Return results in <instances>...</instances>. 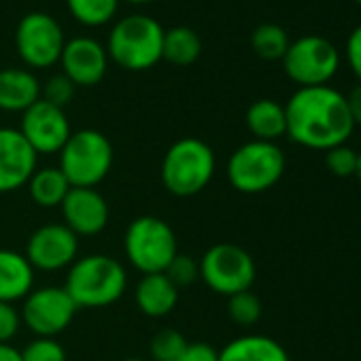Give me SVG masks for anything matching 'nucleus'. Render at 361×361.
<instances>
[{
    "label": "nucleus",
    "mask_w": 361,
    "mask_h": 361,
    "mask_svg": "<svg viewBox=\"0 0 361 361\" xmlns=\"http://www.w3.org/2000/svg\"><path fill=\"white\" fill-rule=\"evenodd\" d=\"M287 136L312 151L346 145L355 130L346 96L331 85L298 87L285 104Z\"/></svg>",
    "instance_id": "nucleus-1"
},
{
    "label": "nucleus",
    "mask_w": 361,
    "mask_h": 361,
    "mask_svg": "<svg viewBox=\"0 0 361 361\" xmlns=\"http://www.w3.org/2000/svg\"><path fill=\"white\" fill-rule=\"evenodd\" d=\"M128 287V272L117 257L92 253L77 257L66 270L64 289L77 308H104L115 304Z\"/></svg>",
    "instance_id": "nucleus-2"
},
{
    "label": "nucleus",
    "mask_w": 361,
    "mask_h": 361,
    "mask_svg": "<svg viewBox=\"0 0 361 361\" xmlns=\"http://www.w3.org/2000/svg\"><path fill=\"white\" fill-rule=\"evenodd\" d=\"M217 170V157L202 138L174 140L161 159V185L176 198H192L209 188Z\"/></svg>",
    "instance_id": "nucleus-3"
},
{
    "label": "nucleus",
    "mask_w": 361,
    "mask_h": 361,
    "mask_svg": "<svg viewBox=\"0 0 361 361\" xmlns=\"http://www.w3.org/2000/svg\"><path fill=\"white\" fill-rule=\"evenodd\" d=\"M164 28L151 16L121 18L109 32L106 54L117 66L130 73L153 68L161 60Z\"/></svg>",
    "instance_id": "nucleus-4"
},
{
    "label": "nucleus",
    "mask_w": 361,
    "mask_h": 361,
    "mask_svg": "<svg viewBox=\"0 0 361 361\" xmlns=\"http://www.w3.org/2000/svg\"><path fill=\"white\" fill-rule=\"evenodd\" d=\"M58 155V168L71 188H98L109 176L115 159L111 140L94 128L73 132Z\"/></svg>",
    "instance_id": "nucleus-5"
},
{
    "label": "nucleus",
    "mask_w": 361,
    "mask_h": 361,
    "mask_svg": "<svg viewBox=\"0 0 361 361\" xmlns=\"http://www.w3.org/2000/svg\"><path fill=\"white\" fill-rule=\"evenodd\" d=\"M285 153L276 142L249 140L230 155L226 172L236 192L255 196L279 183L285 174Z\"/></svg>",
    "instance_id": "nucleus-6"
},
{
    "label": "nucleus",
    "mask_w": 361,
    "mask_h": 361,
    "mask_svg": "<svg viewBox=\"0 0 361 361\" xmlns=\"http://www.w3.org/2000/svg\"><path fill=\"white\" fill-rule=\"evenodd\" d=\"M123 251L130 266L140 274H159L176 257L178 243L168 221L155 215H140L126 230Z\"/></svg>",
    "instance_id": "nucleus-7"
},
{
    "label": "nucleus",
    "mask_w": 361,
    "mask_h": 361,
    "mask_svg": "<svg viewBox=\"0 0 361 361\" xmlns=\"http://www.w3.org/2000/svg\"><path fill=\"white\" fill-rule=\"evenodd\" d=\"M285 75L300 87L329 85L336 77L342 56L338 47L319 35H306L289 43L283 56Z\"/></svg>",
    "instance_id": "nucleus-8"
},
{
    "label": "nucleus",
    "mask_w": 361,
    "mask_h": 361,
    "mask_svg": "<svg viewBox=\"0 0 361 361\" xmlns=\"http://www.w3.org/2000/svg\"><path fill=\"white\" fill-rule=\"evenodd\" d=\"M200 279L219 295H234L249 291L255 283L257 268L249 251L232 243L213 245L198 262Z\"/></svg>",
    "instance_id": "nucleus-9"
},
{
    "label": "nucleus",
    "mask_w": 361,
    "mask_h": 361,
    "mask_svg": "<svg viewBox=\"0 0 361 361\" xmlns=\"http://www.w3.org/2000/svg\"><path fill=\"white\" fill-rule=\"evenodd\" d=\"M64 32L56 18L43 11L24 16L16 30V47L26 66L45 71L60 62L64 49Z\"/></svg>",
    "instance_id": "nucleus-10"
},
{
    "label": "nucleus",
    "mask_w": 361,
    "mask_h": 361,
    "mask_svg": "<svg viewBox=\"0 0 361 361\" xmlns=\"http://www.w3.org/2000/svg\"><path fill=\"white\" fill-rule=\"evenodd\" d=\"M77 304L64 287H39L22 300V325L37 338H56L62 334L77 314Z\"/></svg>",
    "instance_id": "nucleus-11"
},
{
    "label": "nucleus",
    "mask_w": 361,
    "mask_h": 361,
    "mask_svg": "<svg viewBox=\"0 0 361 361\" xmlns=\"http://www.w3.org/2000/svg\"><path fill=\"white\" fill-rule=\"evenodd\" d=\"M18 130L37 155L60 153V149L73 134L66 111L43 98H39L30 109L22 113Z\"/></svg>",
    "instance_id": "nucleus-12"
},
{
    "label": "nucleus",
    "mask_w": 361,
    "mask_h": 361,
    "mask_svg": "<svg viewBox=\"0 0 361 361\" xmlns=\"http://www.w3.org/2000/svg\"><path fill=\"white\" fill-rule=\"evenodd\" d=\"M24 255L35 270H68L79 257V236L64 224H45L30 234Z\"/></svg>",
    "instance_id": "nucleus-13"
},
{
    "label": "nucleus",
    "mask_w": 361,
    "mask_h": 361,
    "mask_svg": "<svg viewBox=\"0 0 361 361\" xmlns=\"http://www.w3.org/2000/svg\"><path fill=\"white\" fill-rule=\"evenodd\" d=\"M62 73L77 87L98 85L109 71L106 47L94 37H75L64 43L60 56Z\"/></svg>",
    "instance_id": "nucleus-14"
},
{
    "label": "nucleus",
    "mask_w": 361,
    "mask_h": 361,
    "mask_svg": "<svg viewBox=\"0 0 361 361\" xmlns=\"http://www.w3.org/2000/svg\"><path fill=\"white\" fill-rule=\"evenodd\" d=\"M62 224L81 236H96L109 226V202L96 188H71L60 204Z\"/></svg>",
    "instance_id": "nucleus-15"
},
{
    "label": "nucleus",
    "mask_w": 361,
    "mask_h": 361,
    "mask_svg": "<svg viewBox=\"0 0 361 361\" xmlns=\"http://www.w3.org/2000/svg\"><path fill=\"white\" fill-rule=\"evenodd\" d=\"M39 168V155L18 128H0V194H11L28 183Z\"/></svg>",
    "instance_id": "nucleus-16"
},
{
    "label": "nucleus",
    "mask_w": 361,
    "mask_h": 361,
    "mask_svg": "<svg viewBox=\"0 0 361 361\" xmlns=\"http://www.w3.org/2000/svg\"><path fill=\"white\" fill-rule=\"evenodd\" d=\"M138 310L151 319L168 317L178 304V287L164 274H142L134 289Z\"/></svg>",
    "instance_id": "nucleus-17"
},
{
    "label": "nucleus",
    "mask_w": 361,
    "mask_h": 361,
    "mask_svg": "<svg viewBox=\"0 0 361 361\" xmlns=\"http://www.w3.org/2000/svg\"><path fill=\"white\" fill-rule=\"evenodd\" d=\"M41 98V83L28 68L0 71V111L24 113Z\"/></svg>",
    "instance_id": "nucleus-18"
},
{
    "label": "nucleus",
    "mask_w": 361,
    "mask_h": 361,
    "mask_svg": "<svg viewBox=\"0 0 361 361\" xmlns=\"http://www.w3.org/2000/svg\"><path fill=\"white\" fill-rule=\"evenodd\" d=\"M35 272L24 253L0 249V302L24 300L35 289Z\"/></svg>",
    "instance_id": "nucleus-19"
},
{
    "label": "nucleus",
    "mask_w": 361,
    "mask_h": 361,
    "mask_svg": "<svg viewBox=\"0 0 361 361\" xmlns=\"http://www.w3.org/2000/svg\"><path fill=\"white\" fill-rule=\"evenodd\" d=\"M219 361H291V357L274 338L247 334L230 340L219 350Z\"/></svg>",
    "instance_id": "nucleus-20"
},
{
    "label": "nucleus",
    "mask_w": 361,
    "mask_h": 361,
    "mask_svg": "<svg viewBox=\"0 0 361 361\" xmlns=\"http://www.w3.org/2000/svg\"><path fill=\"white\" fill-rule=\"evenodd\" d=\"M247 128L253 134V140H266L276 142L281 136H287V117H285V104L262 98L255 100L245 115Z\"/></svg>",
    "instance_id": "nucleus-21"
},
{
    "label": "nucleus",
    "mask_w": 361,
    "mask_h": 361,
    "mask_svg": "<svg viewBox=\"0 0 361 361\" xmlns=\"http://www.w3.org/2000/svg\"><path fill=\"white\" fill-rule=\"evenodd\" d=\"M28 194L30 200L41 207V209H54L60 207L71 192V183L58 166H47V168H37L32 176L28 178Z\"/></svg>",
    "instance_id": "nucleus-22"
},
{
    "label": "nucleus",
    "mask_w": 361,
    "mask_h": 361,
    "mask_svg": "<svg viewBox=\"0 0 361 361\" xmlns=\"http://www.w3.org/2000/svg\"><path fill=\"white\" fill-rule=\"evenodd\" d=\"M202 54V41L196 30L188 26H176L164 30V45H161V60L174 66H190Z\"/></svg>",
    "instance_id": "nucleus-23"
},
{
    "label": "nucleus",
    "mask_w": 361,
    "mask_h": 361,
    "mask_svg": "<svg viewBox=\"0 0 361 361\" xmlns=\"http://www.w3.org/2000/svg\"><path fill=\"white\" fill-rule=\"evenodd\" d=\"M289 35L283 30V26L279 24H259L253 35H251V47L253 51L262 58V60H268V62H274V60H283L287 47H289Z\"/></svg>",
    "instance_id": "nucleus-24"
},
{
    "label": "nucleus",
    "mask_w": 361,
    "mask_h": 361,
    "mask_svg": "<svg viewBox=\"0 0 361 361\" xmlns=\"http://www.w3.org/2000/svg\"><path fill=\"white\" fill-rule=\"evenodd\" d=\"M66 7L79 24L96 28L115 18L119 0H66Z\"/></svg>",
    "instance_id": "nucleus-25"
},
{
    "label": "nucleus",
    "mask_w": 361,
    "mask_h": 361,
    "mask_svg": "<svg viewBox=\"0 0 361 361\" xmlns=\"http://www.w3.org/2000/svg\"><path fill=\"white\" fill-rule=\"evenodd\" d=\"M262 300L249 289L228 298V314L236 325L251 327L262 319Z\"/></svg>",
    "instance_id": "nucleus-26"
},
{
    "label": "nucleus",
    "mask_w": 361,
    "mask_h": 361,
    "mask_svg": "<svg viewBox=\"0 0 361 361\" xmlns=\"http://www.w3.org/2000/svg\"><path fill=\"white\" fill-rule=\"evenodd\" d=\"M188 346L185 336L176 329H161L151 338L149 355L153 361H178Z\"/></svg>",
    "instance_id": "nucleus-27"
},
{
    "label": "nucleus",
    "mask_w": 361,
    "mask_h": 361,
    "mask_svg": "<svg viewBox=\"0 0 361 361\" xmlns=\"http://www.w3.org/2000/svg\"><path fill=\"white\" fill-rule=\"evenodd\" d=\"M22 361H66V350L56 338H37L22 348Z\"/></svg>",
    "instance_id": "nucleus-28"
},
{
    "label": "nucleus",
    "mask_w": 361,
    "mask_h": 361,
    "mask_svg": "<svg viewBox=\"0 0 361 361\" xmlns=\"http://www.w3.org/2000/svg\"><path fill=\"white\" fill-rule=\"evenodd\" d=\"M325 168L340 178L346 176H355L357 170V151L346 147V145H338L329 151H325Z\"/></svg>",
    "instance_id": "nucleus-29"
},
{
    "label": "nucleus",
    "mask_w": 361,
    "mask_h": 361,
    "mask_svg": "<svg viewBox=\"0 0 361 361\" xmlns=\"http://www.w3.org/2000/svg\"><path fill=\"white\" fill-rule=\"evenodd\" d=\"M164 274L180 289V287L194 285V283L200 279V266H198V262L192 259L190 255L176 253V257L170 262V266L166 268Z\"/></svg>",
    "instance_id": "nucleus-30"
},
{
    "label": "nucleus",
    "mask_w": 361,
    "mask_h": 361,
    "mask_svg": "<svg viewBox=\"0 0 361 361\" xmlns=\"http://www.w3.org/2000/svg\"><path fill=\"white\" fill-rule=\"evenodd\" d=\"M75 90H77V85L64 73H58V75L49 77L45 85H41V98L64 109L75 98Z\"/></svg>",
    "instance_id": "nucleus-31"
},
{
    "label": "nucleus",
    "mask_w": 361,
    "mask_h": 361,
    "mask_svg": "<svg viewBox=\"0 0 361 361\" xmlns=\"http://www.w3.org/2000/svg\"><path fill=\"white\" fill-rule=\"evenodd\" d=\"M22 327V314L16 304L0 302V342H11Z\"/></svg>",
    "instance_id": "nucleus-32"
},
{
    "label": "nucleus",
    "mask_w": 361,
    "mask_h": 361,
    "mask_svg": "<svg viewBox=\"0 0 361 361\" xmlns=\"http://www.w3.org/2000/svg\"><path fill=\"white\" fill-rule=\"evenodd\" d=\"M344 58H346L353 75L361 83V24L350 30V35L346 39V45H344Z\"/></svg>",
    "instance_id": "nucleus-33"
},
{
    "label": "nucleus",
    "mask_w": 361,
    "mask_h": 361,
    "mask_svg": "<svg viewBox=\"0 0 361 361\" xmlns=\"http://www.w3.org/2000/svg\"><path fill=\"white\" fill-rule=\"evenodd\" d=\"M178 361H219V350L207 342H188Z\"/></svg>",
    "instance_id": "nucleus-34"
},
{
    "label": "nucleus",
    "mask_w": 361,
    "mask_h": 361,
    "mask_svg": "<svg viewBox=\"0 0 361 361\" xmlns=\"http://www.w3.org/2000/svg\"><path fill=\"white\" fill-rule=\"evenodd\" d=\"M346 96V104H348V113L355 121V126H361V83H357Z\"/></svg>",
    "instance_id": "nucleus-35"
},
{
    "label": "nucleus",
    "mask_w": 361,
    "mask_h": 361,
    "mask_svg": "<svg viewBox=\"0 0 361 361\" xmlns=\"http://www.w3.org/2000/svg\"><path fill=\"white\" fill-rule=\"evenodd\" d=\"M0 361H22V350L11 342H0Z\"/></svg>",
    "instance_id": "nucleus-36"
},
{
    "label": "nucleus",
    "mask_w": 361,
    "mask_h": 361,
    "mask_svg": "<svg viewBox=\"0 0 361 361\" xmlns=\"http://www.w3.org/2000/svg\"><path fill=\"white\" fill-rule=\"evenodd\" d=\"M355 176L359 178V183H361V151L357 153V170H355Z\"/></svg>",
    "instance_id": "nucleus-37"
},
{
    "label": "nucleus",
    "mask_w": 361,
    "mask_h": 361,
    "mask_svg": "<svg viewBox=\"0 0 361 361\" xmlns=\"http://www.w3.org/2000/svg\"><path fill=\"white\" fill-rule=\"evenodd\" d=\"M126 3H132V5H147V3H153V0H126Z\"/></svg>",
    "instance_id": "nucleus-38"
},
{
    "label": "nucleus",
    "mask_w": 361,
    "mask_h": 361,
    "mask_svg": "<svg viewBox=\"0 0 361 361\" xmlns=\"http://www.w3.org/2000/svg\"><path fill=\"white\" fill-rule=\"evenodd\" d=\"M123 361H145V359H138V357H128V359H123Z\"/></svg>",
    "instance_id": "nucleus-39"
},
{
    "label": "nucleus",
    "mask_w": 361,
    "mask_h": 361,
    "mask_svg": "<svg viewBox=\"0 0 361 361\" xmlns=\"http://www.w3.org/2000/svg\"><path fill=\"white\" fill-rule=\"evenodd\" d=\"M355 3H357V5H361V0H355Z\"/></svg>",
    "instance_id": "nucleus-40"
}]
</instances>
